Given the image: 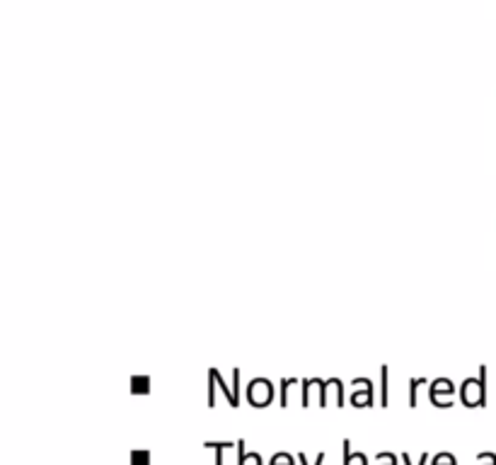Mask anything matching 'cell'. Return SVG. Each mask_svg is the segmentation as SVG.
<instances>
[{"label": "cell", "mask_w": 496, "mask_h": 465, "mask_svg": "<svg viewBox=\"0 0 496 465\" xmlns=\"http://www.w3.org/2000/svg\"><path fill=\"white\" fill-rule=\"evenodd\" d=\"M145 461H148V456H138V458L133 456V465H143Z\"/></svg>", "instance_id": "2"}, {"label": "cell", "mask_w": 496, "mask_h": 465, "mask_svg": "<svg viewBox=\"0 0 496 465\" xmlns=\"http://www.w3.org/2000/svg\"><path fill=\"white\" fill-rule=\"evenodd\" d=\"M300 461H303V465H308V463H305V458H300ZM320 463H322V456L317 458V463H315V465H320Z\"/></svg>", "instance_id": "3"}, {"label": "cell", "mask_w": 496, "mask_h": 465, "mask_svg": "<svg viewBox=\"0 0 496 465\" xmlns=\"http://www.w3.org/2000/svg\"><path fill=\"white\" fill-rule=\"evenodd\" d=\"M245 463H247V456H245V453L240 451V465H245ZM252 463H255V465H259V456H252Z\"/></svg>", "instance_id": "1"}, {"label": "cell", "mask_w": 496, "mask_h": 465, "mask_svg": "<svg viewBox=\"0 0 496 465\" xmlns=\"http://www.w3.org/2000/svg\"><path fill=\"white\" fill-rule=\"evenodd\" d=\"M387 465H395V458H392V456H390V461H387Z\"/></svg>", "instance_id": "4"}]
</instances>
